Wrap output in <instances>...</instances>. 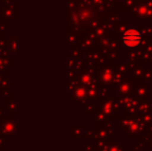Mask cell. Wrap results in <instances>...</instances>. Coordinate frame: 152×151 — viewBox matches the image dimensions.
I'll return each mask as SVG.
<instances>
[{
  "mask_svg": "<svg viewBox=\"0 0 152 151\" xmlns=\"http://www.w3.org/2000/svg\"><path fill=\"white\" fill-rule=\"evenodd\" d=\"M122 42L127 48H137L141 42V35L136 29H128L124 32Z\"/></svg>",
  "mask_w": 152,
  "mask_h": 151,
  "instance_id": "obj_1",
  "label": "cell"
}]
</instances>
